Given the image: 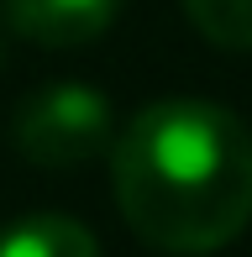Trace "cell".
<instances>
[{"label": "cell", "mask_w": 252, "mask_h": 257, "mask_svg": "<svg viewBox=\"0 0 252 257\" xmlns=\"http://www.w3.org/2000/svg\"><path fill=\"white\" fill-rule=\"evenodd\" d=\"M116 205L137 241L205 257L252 226V132L200 95L153 100L110 142Z\"/></svg>", "instance_id": "obj_1"}, {"label": "cell", "mask_w": 252, "mask_h": 257, "mask_svg": "<svg viewBox=\"0 0 252 257\" xmlns=\"http://www.w3.org/2000/svg\"><path fill=\"white\" fill-rule=\"evenodd\" d=\"M11 142L37 168H79V163L110 153L116 115H110V100L89 84H48L16 105Z\"/></svg>", "instance_id": "obj_2"}, {"label": "cell", "mask_w": 252, "mask_h": 257, "mask_svg": "<svg viewBox=\"0 0 252 257\" xmlns=\"http://www.w3.org/2000/svg\"><path fill=\"white\" fill-rule=\"evenodd\" d=\"M0 16L16 37L42 48H79L110 32L121 16V0H0Z\"/></svg>", "instance_id": "obj_3"}, {"label": "cell", "mask_w": 252, "mask_h": 257, "mask_svg": "<svg viewBox=\"0 0 252 257\" xmlns=\"http://www.w3.org/2000/svg\"><path fill=\"white\" fill-rule=\"evenodd\" d=\"M0 257H100L95 231H84L74 215H21L0 236Z\"/></svg>", "instance_id": "obj_4"}, {"label": "cell", "mask_w": 252, "mask_h": 257, "mask_svg": "<svg viewBox=\"0 0 252 257\" xmlns=\"http://www.w3.org/2000/svg\"><path fill=\"white\" fill-rule=\"evenodd\" d=\"M189 27L226 53H252V0H184Z\"/></svg>", "instance_id": "obj_5"}]
</instances>
